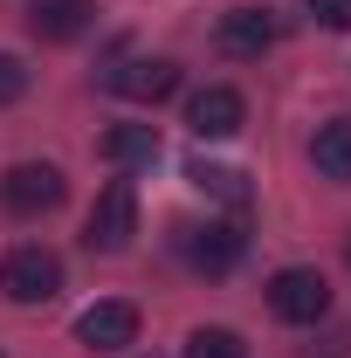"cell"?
I'll return each instance as SVG.
<instances>
[{
	"label": "cell",
	"instance_id": "1",
	"mask_svg": "<svg viewBox=\"0 0 351 358\" xmlns=\"http://www.w3.org/2000/svg\"><path fill=\"white\" fill-rule=\"evenodd\" d=\"M131 234H138V193H131V179H110L83 221V241L96 255H117V248H131Z\"/></svg>",
	"mask_w": 351,
	"mask_h": 358
},
{
	"label": "cell",
	"instance_id": "2",
	"mask_svg": "<svg viewBox=\"0 0 351 358\" xmlns=\"http://www.w3.org/2000/svg\"><path fill=\"white\" fill-rule=\"evenodd\" d=\"M55 289H62V262L48 248H14L0 262V296L7 303H55Z\"/></svg>",
	"mask_w": 351,
	"mask_h": 358
},
{
	"label": "cell",
	"instance_id": "3",
	"mask_svg": "<svg viewBox=\"0 0 351 358\" xmlns=\"http://www.w3.org/2000/svg\"><path fill=\"white\" fill-rule=\"evenodd\" d=\"M55 200H62V173L48 159H21V166L0 173V207L7 214H48Z\"/></svg>",
	"mask_w": 351,
	"mask_h": 358
},
{
	"label": "cell",
	"instance_id": "4",
	"mask_svg": "<svg viewBox=\"0 0 351 358\" xmlns=\"http://www.w3.org/2000/svg\"><path fill=\"white\" fill-rule=\"evenodd\" d=\"M268 310L282 317V324H317V317L331 310V282L317 268H282L268 282Z\"/></svg>",
	"mask_w": 351,
	"mask_h": 358
},
{
	"label": "cell",
	"instance_id": "5",
	"mask_svg": "<svg viewBox=\"0 0 351 358\" xmlns=\"http://www.w3.org/2000/svg\"><path fill=\"white\" fill-rule=\"evenodd\" d=\"M76 345L83 352H124V345H138V303H124V296L89 303L76 317Z\"/></svg>",
	"mask_w": 351,
	"mask_h": 358
},
{
	"label": "cell",
	"instance_id": "6",
	"mask_svg": "<svg viewBox=\"0 0 351 358\" xmlns=\"http://www.w3.org/2000/svg\"><path fill=\"white\" fill-rule=\"evenodd\" d=\"M186 124H193V138H234L241 124H248V103H241V90L207 83L193 103H186Z\"/></svg>",
	"mask_w": 351,
	"mask_h": 358
},
{
	"label": "cell",
	"instance_id": "7",
	"mask_svg": "<svg viewBox=\"0 0 351 358\" xmlns=\"http://www.w3.org/2000/svg\"><path fill=\"white\" fill-rule=\"evenodd\" d=\"M179 248H186V262L200 268V275H227V268L241 262V227H227V221H207V227H186L179 234Z\"/></svg>",
	"mask_w": 351,
	"mask_h": 358
},
{
	"label": "cell",
	"instance_id": "8",
	"mask_svg": "<svg viewBox=\"0 0 351 358\" xmlns=\"http://www.w3.org/2000/svg\"><path fill=\"white\" fill-rule=\"evenodd\" d=\"M214 42H220V55H234V62H255V55H268V42H275V21H268L262 7H234V14H220Z\"/></svg>",
	"mask_w": 351,
	"mask_h": 358
},
{
	"label": "cell",
	"instance_id": "9",
	"mask_svg": "<svg viewBox=\"0 0 351 358\" xmlns=\"http://www.w3.org/2000/svg\"><path fill=\"white\" fill-rule=\"evenodd\" d=\"M110 90H117V96H131V103H166V96L179 90V62H166V55L124 62V69L110 76Z\"/></svg>",
	"mask_w": 351,
	"mask_h": 358
},
{
	"label": "cell",
	"instance_id": "10",
	"mask_svg": "<svg viewBox=\"0 0 351 358\" xmlns=\"http://www.w3.org/2000/svg\"><path fill=\"white\" fill-rule=\"evenodd\" d=\"M89 14H96V0H35V7H28V28H35L42 42H76L89 28Z\"/></svg>",
	"mask_w": 351,
	"mask_h": 358
},
{
	"label": "cell",
	"instance_id": "11",
	"mask_svg": "<svg viewBox=\"0 0 351 358\" xmlns=\"http://www.w3.org/2000/svg\"><path fill=\"white\" fill-rule=\"evenodd\" d=\"M310 166L331 179V186H351V117L317 124V138H310Z\"/></svg>",
	"mask_w": 351,
	"mask_h": 358
},
{
	"label": "cell",
	"instance_id": "12",
	"mask_svg": "<svg viewBox=\"0 0 351 358\" xmlns=\"http://www.w3.org/2000/svg\"><path fill=\"white\" fill-rule=\"evenodd\" d=\"M103 159L110 166H152L159 159V131L152 124H110L103 131Z\"/></svg>",
	"mask_w": 351,
	"mask_h": 358
},
{
	"label": "cell",
	"instance_id": "13",
	"mask_svg": "<svg viewBox=\"0 0 351 358\" xmlns=\"http://www.w3.org/2000/svg\"><path fill=\"white\" fill-rule=\"evenodd\" d=\"M179 358H248V345H241V331H227V324H200Z\"/></svg>",
	"mask_w": 351,
	"mask_h": 358
},
{
	"label": "cell",
	"instance_id": "14",
	"mask_svg": "<svg viewBox=\"0 0 351 358\" xmlns=\"http://www.w3.org/2000/svg\"><path fill=\"white\" fill-rule=\"evenodd\" d=\"M186 179H193L200 193H220V200H248L241 173H227V166H207V159H193V166H186Z\"/></svg>",
	"mask_w": 351,
	"mask_h": 358
},
{
	"label": "cell",
	"instance_id": "15",
	"mask_svg": "<svg viewBox=\"0 0 351 358\" xmlns=\"http://www.w3.org/2000/svg\"><path fill=\"white\" fill-rule=\"evenodd\" d=\"M21 96H28V62L0 55V103H21Z\"/></svg>",
	"mask_w": 351,
	"mask_h": 358
},
{
	"label": "cell",
	"instance_id": "16",
	"mask_svg": "<svg viewBox=\"0 0 351 358\" xmlns=\"http://www.w3.org/2000/svg\"><path fill=\"white\" fill-rule=\"evenodd\" d=\"M310 14H317L324 28H351V0H310Z\"/></svg>",
	"mask_w": 351,
	"mask_h": 358
}]
</instances>
